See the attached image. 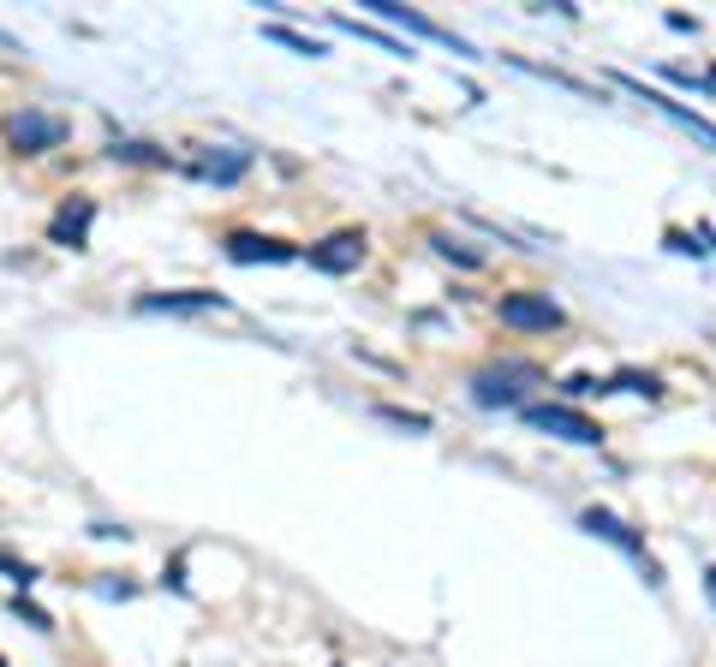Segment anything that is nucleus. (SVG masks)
<instances>
[{
	"label": "nucleus",
	"instance_id": "2",
	"mask_svg": "<svg viewBox=\"0 0 716 667\" xmlns=\"http://www.w3.org/2000/svg\"><path fill=\"white\" fill-rule=\"evenodd\" d=\"M66 131H72V126L61 120V114L24 108V114H12V120H7V143H12L19 155H42V150H61Z\"/></svg>",
	"mask_w": 716,
	"mask_h": 667
},
{
	"label": "nucleus",
	"instance_id": "5",
	"mask_svg": "<svg viewBox=\"0 0 716 667\" xmlns=\"http://www.w3.org/2000/svg\"><path fill=\"white\" fill-rule=\"evenodd\" d=\"M502 329L549 334V329H562V304H555L549 292H507L502 299Z\"/></svg>",
	"mask_w": 716,
	"mask_h": 667
},
{
	"label": "nucleus",
	"instance_id": "6",
	"mask_svg": "<svg viewBox=\"0 0 716 667\" xmlns=\"http://www.w3.org/2000/svg\"><path fill=\"white\" fill-rule=\"evenodd\" d=\"M579 525H586V530H591V537H603V542H616V548H621V555H633V560H639V567H645V578H651V584H663V572H656V560H645V537H639V530H633V525H621V518H616V513H609V507H586V513H579Z\"/></svg>",
	"mask_w": 716,
	"mask_h": 667
},
{
	"label": "nucleus",
	"instance_id": "9",
	"mask_svg": "<svg viewBox=\"0 0 716 667\" xmlns=\"http://www.w3.org/2000/svg\"><path fill=\"white\" fill-rule=\"evenodd\" d=\"M138 310L143 316H197V310H227V299L222 292H143L138 299Z\"/></svg>",
	"mask_w": 716,
	"mask_h": 667
},
{
	"label": "nucleus",
	"instance_id": "14",
	"mask_svg": "<svg viewBox=\"0 0 716 667\" xmlns=\"http://www.w3.org/2000/svg\"><path fill=\"white\" fill-rule=\"evenodd\" d=\"M263 36H269V42H281V49H293V54H311V61H317V54H323V42L299 36L293 24H269V31H263Z\"/></svg>",
	"mask_w": 716,
	"mask_h": 667
},
{
	"label": "nucleus",
	"instance_id": "18",
	"mask_svg": "<svg viewBox=\"0 0 716 667\" xmlns=\"http://www.w3.org/2000/svg\"><path fill=\"white\" fill-rule=\"evenodd\" d=\"M383 418L400 423V429H430V418H424V411H400V406H383Z\"/></svg>",
	"mask_w": 716,
	"mask_h": 667
},
{
	"label": "nucleus",
	"instance_id": "19",
	"mask_svg": "<svg viewBox=\"0 0 716 667\" xmlns=\"http://www.w3.org/2000/svg\"><path fill=\"white\" fill-rule=\"evenodd\" d=\"M705 596H710V607H716V567L705 572Z\"/></svg>",
	"mask_w": 716,
	"mask_h": 667
},
{
	"label": "nucleus",
	"instance_id": "10",
	"mask_svg": "<svg viewBox=\"0 0 716 667\" xmlns=\"http://www.w3.org/2000/svg\"><path fill=\"white\" fill-rule=\"evenodd\" d=\"M90 220H96V197H66L61 209H54V220H49V239L78 250L84 239H90Z\"/></svg>",
	"mask_w": 716,
	"mask_h": 667
},
{
	"label": "nucleus",
	"instance_id": "4",
	"mask_svg": "<svg viewBox=\"0 0 716 667\" xmlns=\"http://www.w3.org/2000/svg\"><path fill=\"white\" fill-rule=\"evenodd\" d=\"M525 423L549 429V435L574 441V448H603V423H591L586 411H574V406H525Z\"/></svg>",
	"mask_w": 716,
	"mask_h": 667
},
{
	"label": "nucleus",
	"instance_id": "13",
	"mask_svg": "<svg viewBox=\"0 0 716 667\" xmlns=\"http://www.w3.org/2000/svg\"><path fill=\"white\" fill-rule=\"evenodd\" d=\"M436 257H448V262H460V269H478L484 262V250H472V245H460V239H448V233H436Z\"/></svg>",
	"mask_w": 716,
	"mask_h": 667
},
{
	"label": "nucleus",
	"instance_id": "11",
	"mask_svg": "<svg viewBox=\"0 0 716 667\" xmlns=\"http://www.w3.org/2000/svg\"><path fill=\"white\" fill-rule=\"evenodd\" d=\"M621 84H627V90H633L639 101H651L656 114H669V120H675V126H686L698 143H710V150H716V126H710V120H698V114H693V108H681L675 96H663V90H645V84H639V78H621Z\"/></svg>",
	"mask_w": 716,
	"mask_h": 667
},
{
	"label": "nucleus",
	"instance_id": "1",
	"mask_svg": "<svg viewBox=\"0 0 716 667\" xmlns=\"http://www.w3.org/2000/svg\"><path fill=\"white\" fill-rule=\"evenodd\" d=\"M544 388V364L532 358H502V364H484L472 381H466V394H472V406H525V394Z\"/></svg>",
	"mask_w": 716,
	"mask_h": 667
},
{
	"label": "nucleus",
	"instance_id": "15",
	"mask_svg": "<svg viewBox=\"0 0 716 667\" xmlns=\"http://www.w3.org/2000/svg\"><path fill=\"white\" fill-rule=\"evenodd\" d=\"M609 394H645V399H656L663 388H656V376H639V369H621V376L609 381Z\"/></svg>",
	"mask_w": 716,
	"mask_h": 667
},
{
	"label": "nucleus",
	"instance_id": "8",
	"mask_svg": "<svg viewBox=\"0 0 716 667\" xmlns=\"http://www.w3.org/2000/svg\"><path fill=\"white\" fill-rule=\"evenodd\" d=\"M192 173L210 185H239L252 173V150H233V143H203L192 155Z\"/></svg>",
	"mask_w": 716,
	"mask_h": 667
},
{
	"label": "nucleus",
	"instance_id": "17",
	"mask_svg": "<svg viewBox=\"0 0 716 667\" xmlns=\"http://www.w3.org/2000/svg\"><path fill=\"white\" fill-rule=\"evenodd\" d=\"M12 614H24V620H31V626H36V632H54V620H49V614H42V607H36V602H24V596H12Z\"/></svg>",
	"mask_w": 716,
	"mask_h": 667
},
{
	"label": "nucleus",
	"instance_id": "12",
	"mask_svg": "<svg viewBox=\"0 0 716 667\" xmlns=\"http://www.w3.org/2000/svg\"><path fill=\"white\" fill-rule=\"evenodd\" d=\"M222 250L233 262H293L299 250L293 245H281V239H263V233H227Z\"/></svg>",
	"mask_w": 716,
	"mask_h": 667
},
{
	"label": "nucleus",
	"instance_id": "16",
	"mask_svg": "<svg viewBox=\"0 0 716 667\" xmlns=\"http://www.w3.org/2000/svg\"><path fill=\"white\" fill-rule=\"evenodd\" d=\"M108 155H114V161H150V168H168V155L156 150V143H114Z\"/></svg>",
	"mask_w": 716,
	"mask_h": 667
},
{
	"label": "nucleus",
	"instance_id": "20",
	"mask_svg": "<svg viewBox=\"0 0 716 667\" xmlns=\"http://www.w3.org/2000/svg\"><path fill=\"white\" fill-rule=\"evenodd\" d=\"M698 239H705V245H716V233H710V227H705V233H698Z\"/></svg>",
	"mask_w": 716,
	"mask_h": 667
},
{
	"label": "nucleus",
	"instance_id": "7",
	"mask_svg": "<svg viewBox=\"0 0 716 667\" xmlns=\"http://www.w3.org/2000/svg\"><path fill=\"white\" fill-rule=\"evenodd\" d=\"M364 227H341V233H329V239H317L311 245V269H323V275H353L359 262H364Z\"/></svg>",
	"mask_w": 716,
	"mask_h": 667
},
{
	"label": "nucleus",
	"instance_id": "3",
	"mask_svg": "<svg viewBox=\"0 0 716 667\" xmlns=\"http://www.w3.org/2000/svg\"><path fill=\"white\" fill-rule=\"evenodd\" d=\"M364 7L376 12V19H388V24H400V31H413V36H430V42H442V49H455L460 61H478V49L466 36H455L448 24H436V19H424V12L413 7H400V0H364Z\"/></svg>",
	"mask_w": 716,
	"mask_h": 667
}]
</instances>
